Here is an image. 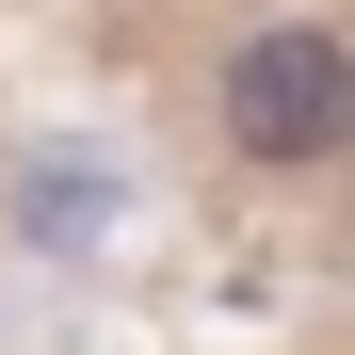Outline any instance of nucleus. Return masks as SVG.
I'll return each instance as SVG.
<instances>
[{
  "label": "nucleus",
  "instance_id": "obj_1",
  "mask_svg": "<svg viewBox=\"0 0 355 355\" xmlns=\"http://www.w3.org/2000/svg\"><path fill=\"white\" fill-rule=\"evenodd\" d=\"M194 130L243 178H339L355 162V33L323 0H259V17L210 33L194 65Z\"/></svg>",
  "mask_w": 355,
  "mask_h": 355
}]
</instances>
